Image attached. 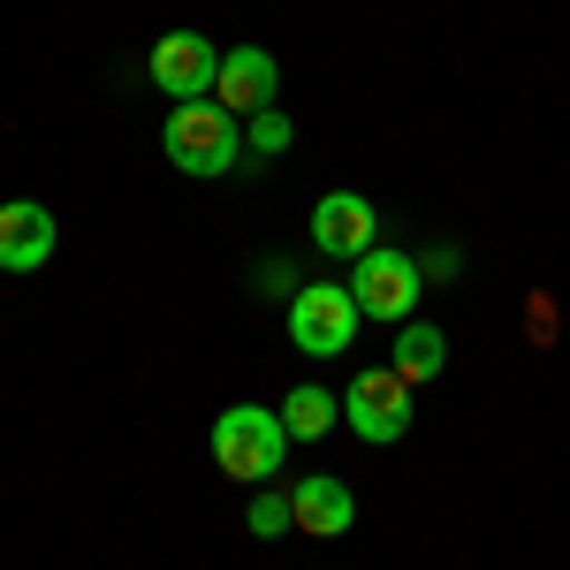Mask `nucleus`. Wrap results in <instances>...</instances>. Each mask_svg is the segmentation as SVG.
Segmentation results:
<instances>
[{
    "label": "nucleus",
    "instance_id": "nucleus-1",
    "mask_svg": "<svg viewBox=\"0 0 570 570\" xmlns=\"http://www.w3.org/2000/svg\"><path fill=\"white\" fill-rule=\"evenodd\" d=\"M282 449H289V426H282V411H266V403H228L214 419V464L228 480L259 487L282 472Z\"/></svg>",
    "mask_w": 570,
    "mask_h": 570
},
{
    "label": "nucleus",
    "instance_id": "nucleus-2",
    "mask_svg": "<svg viewBox=\"0 0 570 570\" xmlns=\"http://www.w3.org/2000/svg\"><path fill=\"white\" fill-rule=\"evenodd\" d=\"M236 145H244V130H236V115L214 107V99L176 107L168 130H160V153L176 160L183 176H228V168H236Z\"/></svg>",
    "mask_w": 570,
    "mask_h": 570
},
{
    "label": "nucleus",
    "instance_id": "nucleus-3",
    "mask_svg": "<svg viewBox=\"0 0 570 570\" xmlns=\"http://www.w3.org/2000/svg\"><path fill=\"white\" fill-rule=\"evenodd\" d=\"M357 297L351 282H305L297 297H289V343L305 357H343L357 343Z\"/></svg>",
    "mask_w": 570,
    "mask_h": 570
},
{
    "label": "nucleus",
    "instance_id": "nucleus-4",
    "mask_svg": "<svg viewBox=\"0 0 570 570\" xmlns=\"http://www.w3.org/2000/svg\"><path fill=\"white\" fill-rule=\"evenodd\" d=\"M357 274H351V297H357V312L365 320H411L419 312V297H426V266L411 259V252H395V244H373L365 259H351Z\"/></svg>",
    "mask_w": 570,
    "mask_h": 570
},
{
    "label": "nucleus",
    "instance_id": "nucleus-5",
    "mask_svg": "<svg viewBox=\"0 0 570 570\" xmlns=\"http://www.w3.org/2000/svg\"><path fill=\"white\" fill-rule=\"evenodd\" d=\"M343 426H351L357 441H373V449L403 441V434H411V381H403L395 365L357 373L351 389H343Z\"/></svg>",
    "mask_w": 570,
    "mask_h": 570
},
{
    "label": "nucleus",
    "instance_id": "nucleus-6",
    "mask_svg": "<svg viewBox=\"0 0 570 570\" xmlns=\"http://www.w3.org/2000/svg\"><path fill=\"white\" fill-rule=\"evenodd\" d=\"M145 77L168 91L176 107L190 99H214V77H220V46L206 31H168V39L153 46V61H145Z\"/></svg>",
    "mask_w": 570,
    "mask_h": 570
},
{
    "label": "nucleus",
    "instance_id": "nucleus-7",
    "mask_svg": "<svg viewBox=\"0 0 570 570\" xmlns=\"http://www.w3.org/2000/svg\"><path fill=\"white\" fill-rule=\"evenodd\" d=\"M274 91H282V69H274V53L266 46H228L220 53V77H214V107H228V115H266L274 107Z\"/></svg>",
    "mask_w": 570,
    "mask_h": 570
},
{
    "label": "nucleus",
    "instance_id": "nucleus-8",
    "mask_svg": "<svg viewBox=\"0 0 570 570\" xmlns=\"http://www.w3.org/2000/svg\"><path fill=\"white\" fill-rule=\"evenodd\" d=\"M312 244H320L327 259H365V252L381 244V220H373V206H365L357 190H327V198L312 206Z\"/></svg>",
    "mask_w": 570,
    "mask_h": 570
},
{
    "label": "nucleus",
    "instance_id": "nucleus-9",
    "mask_svg": "<svg viewBox=\"0 0 570 570\" xmlns=\"http://www.w3.org/2000/svg\"><path fill=\"white\" fill-rule=\"evenodd\" d=\"M53 259V214L31 198H8L0 206V274H31Z\"/></svg>",
    "mask_w": 570,
    "mask_h": 570
},
{
    "label": "nucleus",
    "instance_id": "nucleus-10",
    "mask_svg": "<svg viewBox=\"0 0 570 570\" xmlns=\"http://www.w3.org/2000/svg\"><path fill=\"white\" fill-rule=\"evenodd\" d=\"M289 502H297V532H312V540H343V532L357 525V502L343 480H327V472H312V480L289 487Z\"/></svg>",
    "mask_w": 570,
    "mask_h": 570
},
{
    "label": "nucleus",
    "instance_id": "nucleus-11",
    "mask_svg": "<svg viewBox=\"0 0 570 570\" xmlns=\"http://www.w3.org/2000/svg\"><path fill=\"white\" fill-rule=\"evenodd\" d=\"M389 365L411 381V389H419V381H434L441 365H449V335H441V327H426V320H403V335H395Z\"/></svg>",
    "mask_w": 570,
    "mask_h": 570
},
{
    "label": "nucleus",
    "instance_id": "nucleus-12",
    "mask_svg": "<svg viewBox=\"0 0 570 570\" xmlns=\"http://www.w3.org/2000/svg\"><path fill=\"white\" fill-rule=\"evenodd\" d=\"M335 419H343V395H327V389H289L282 395V426H289V441H320Z\"/></svg>",
    "mask_w": 570,
    "mask_h": 570
},
{
    "label": "nucleus",
    "instance_id": "nucleus-13",
    "mask_svg": "<svg viewBox=\"0 0 570 570\" xmlns=\"http://www.w3.org/2000/svg\"><path fill=\"white\" fill-rule=\"evenodd\" d=\"M244 518H252V532H259V540H282V532H297V502H289V487L259 480V487H252V510H244Z\"/></svg>",
    "mask_w": 570,
    "mask_h": 570
},
{
    "label": "nucleus",
    "instance_id": "nucleus-14",
    "mask_svg": "<svg viewBox=\"0 0 570 570\" xmlns=\"http://www.w3.org/2000/svg\"><path fill=\"white\" fill-rule=\"evenodd\" d=\"M289 115H282V107H266V115H252V130H244V145H252V153H289Z\"/></svg>",
    "mask_w": 570,
    "mask_h": 570
}]
</instances>
